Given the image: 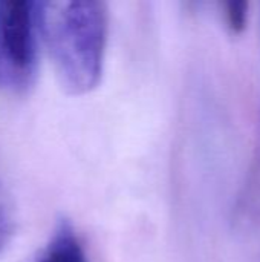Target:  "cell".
<instances>
[{
    "label": "cell",
    "mask_w": 260,
    "mask_h": 262,
    "mask_svg": "<svg viewBox=\"0 0 260 262\" xmlns=\"http://www.w3.org/2000/svg\"><path fill=\"white\" fill-rule=\"evenodd\" d=\"M40 31L60 83L69 94H86L101 78L107 11L101 2H40Z\"/></svg>",
    "instance_id": "cell-1"
},
{
    "label": "cell",
    "mask_w": 260,
    "mask_h": 262,
    "mask_svg": "<svg viewBox=\"0 0 260 262\" xmlns=\"http://www.w3.org/2000/svg\"><path fill=\"white\" fill-rule=\"evenodd\" d=\"M40 2H0V91L31 88L38 64Z\"/></svg>",
    "instance_id": "cell-2"
},
{
    "label": "cell",
    "mask_w": 260,
    "mask_h": 262,
    "mask_svg": "<svg viewBox=\"0 0 260 262\" xmlns=\"http://www.w3.org/2000/svg\"><path fill=\"white\" fill-rule=\"evenodd\" d=\"M245 3H236L231 2L227 6V17L228 23L233 31H241L245 25Z\"/></svg>",
    "instance_id": "cell-5"
},
{
    "label": "cell",
    "mask_w": 260,
    "mask_h": 262,
    "mask_svg": "<svg viewBox=\"0 0 260 262\" xmlns=\"http://www.w3.org/2000/svg\"><path fill=\"white\" fill-rule=\"evenodd\" d=\"M29 262H89L72 224L61 220L46 246Z\"/></svg>",
    "instance_id": "cell-3"
},
{
    "label": "cell",
    "mask_w": 260,
    "mask_h": 262,
    "mask_svg": "<svg viewBox=\"0 0 260 262\" xmlns=\"http://www.w3.org/2000/svg\"><path fill=\"white\" fill-rule=\"evenodd\" d=\"M12 229H14V220H12L11 209L6 203V200L3 198V195L0 193V250L8 243V239L12 233Z\"/></svg>",
    "instance_id": "cell-4"
}]
</instances>
